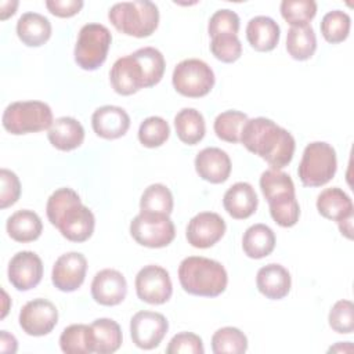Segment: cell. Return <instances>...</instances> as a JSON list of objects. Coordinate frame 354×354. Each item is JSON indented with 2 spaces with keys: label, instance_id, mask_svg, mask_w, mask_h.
<instances>
[{
  "label": "cell",
  "instance_id": "cell-1",
  "mask_svg": "<svg viewBox=\"0 0 354 354\" xmlns=\"http://www.w3.org/2000/svg\"><path fill=\"white\" fill-rule=\"evenodd\" d=\"M243 147L264 159L271 169L281 170L292 162L296 142L283 127L267 118L248 119L241 131Z\"/></svg>",
  "mask_w": 354,
  "mask_h": 354
},
{
  "label": "cell",
  "instance_id": "cell-2",
  "mask_svg": "<svg viewBox=\"0 0 354 354\" xmlns=\"http://www.w3.org/2000/svg\"><path fill=\"white\" fill-rule=\"evenodd\" d=\"M46 213L48 221L71 242H84L94 232V214L72 188L64 187L54 191L47 201Z\"/></svg>",
  "mask_w": 354,
  "mask_h": 354
},
{
  "label": "cell",
  "instance_id": "cell-3",
  "mask_svg": "<svg viewBox=\"0 0 354 354\" xmlns=\"http://www.w3.org/2000/svg\"><path fill=\"white\" fill-rule=\"evenodd\" d=\"M178 281L189 295L216 297L225 290L228 275L221 263L202 256H189L178 266Z\"/></svg>",
  "mask_w": 354,
  "mask_h": 354
},
{
  "label": "cell",
  "instance_id": "cell-4",
  "mask_svg": "<svg viewBox=\"0 0 354 354\" xmlns=\"http://www.w3.org/2000/svg\"><path fill=\"white\" fill-rule=\"evenodd\" d=\"M108 18L120 33L141 39L151 36L156 30L159 10L149 0L122 1L111 7Z\"/></svg>",
  "mask_w": 354,
  "mask_h": 354
},
{
  "label": "cell",
  "instance_id": "cell-5",
  "mask_svg": "<svg viewBox=\"0 0 354 354\" xmlns=\"http://www.w3.org/2000/svg\"><path fill=\"white\" fill-rule=\"evenodd\" d=\"M53 111L41 101H17L3 112V127L14 134H28L48 130L53 124Z\"/></svg>",
  "mask_w": 354,
  "mask_h": 354
},
{
  "label": "cell",
  "instance_id": "cell-6",
  "mask_svg": "<svg viewBox=\"0 0 354 354\" xmlns=\"http://www.w3.org/2000/svg\"><path fill=\"white\" fill-rule=\"evenodd\" d=\"M336 169L335 148L328 142L314 141L304 148L297 174L304 187H321L333 178Z\"/></svg>",
  "mask_w": 354,
  "mask_h": 354
},
{
  "label": "cell",
  "instance_id": "cell-7",
  "mask_svg": "<svg viewBox=\"0 0 354 354\" xmlns=\"http://www.w3.org/2000/svg\"><path fill=\"white\" fill-rule=\"evenodd\" d=\"M112 43L109 29L101 24H86L80 28L75 44V62L84 71L98 69L106 59Z\"/></svg>",
  "mask_w": 354,
  "mask_h": 354
},
{
  "label": "cell",
  "instance_id": "cell-8",
  "mask_svg": "<svg viewBox=\"0 0 354 354\" xmlns=\"http://www.w3.org/2000/svg\"><path fill=\"white\" fill-rule=\"evenodd\" d=\"M214 80L213 69L198 58H188L178 62L171 76L176 91L189 98H199L209 94L214 86Z\"/></svg>",
  "mask_w": 354,
  "mask_h": 354
},
{
  "label": "cell",
  "instance_id": "cell-9",
  "mask_svg": "<svg viewBox=\"0 0 354 354\" xmlns=\"http://www.w3.org/2000/svg\"><path fill=\"white\" fill-rule=\"evenodd\" d=\"M130 234L138 245L159 249L173 242L176 228L167 214L140 212L130 223Z\"/></svg>",
  "mask_w": 354,
  "mask_h": 354
},
{
  "label": "cell",
  "instance_id": "cell-10",
  "mask_svg": "<svg viewBox=\"0 0 354 354\" xmlns=\"http://www.w3.org/2000/svg\"><path fill=\"white\" fill-rule=\"evenodd\" d=\"M136 293L141 301L148 304H163L173 293L169 272L156 264L142 267L136 275Z\"/></svg>",
  "mask_w": 354,
  "mask_h": 354
},
{
  "label": "cell",
  "instance_id": "cell-11",
  "mask_svg": "<svg viewBox=\"0 0 354 354\" xmlns=\"http://www.w3.org/2000/svg\"><path fill=\"white\" fill-rule=\"evenodd\" d=\"M169 329L166 317L155 311H138L130 321L133 343L142 350H152L160 344Z\"/></svg>",
  "mask_w": 354,
  "mask_h": 354
},
{
  "label": "cell",
  "instance_id": "cell-12",
  "mask_svg": "<svg viewBox=\"0 0 354 354\" xmlns=\"http://www.w3.org/2000/svg\"><path fill=\"white\" fill-rule=\"evenodd\" d=\"M58 322L57 307L46 299H33L19 311V326L29 336L48 335Z\"/></svg>",
  "mask_w": 354,
  "mask_h": 354
},
{
  "label": "cell",
  "instance_id": "cell-13",
  "mask_svg": "<svg viewBox=\"0 0 354 354\" xmlns=\"http://www.w3.org/2000/svg\"><path fill=\"white\" fill-rule=\"evenodd\" d=\"M225 230V221L220 214L213 212H202L189 220L185 236L191 246L207 249L216 245L224 236Z\"/></svg>",
  "mask_w": 354,
  "mask_h": 354
},
{
  "label": "cell",
  "instance_id": "cell-14",
  "mask_svg": "<svg viewBox=\"0 0 354 354\" xmlns=\"http://www.w3.org/2000/svg\"><path fill=\"white\" fill-rule=\"evenodd\" d=\"M8 281L17 290L36 288L43 277L41 259L30 250H22L12 256L8 263Z\"/></svg>",
  "mask_w": 354,
  "mask_h": 354
},
{
  "label": "cell",
  "instance_id": "cell-15",
  "mask_svg": "<svg viewBox=\"0 0 354 354\" xmlns=\"http://www.w3.org/2000/svg\"><path fill=\"white\" fill-rule=\"evenodd\" d=\"M87 260L79 252L61 254L51 271V281L61 292H73L82 286L86 278Z\"/></svg>",
  "mask_w": 354,
  "mask_h": 354
},
{
  "label": "cell",
  "instance_id": "cell-16",
  "mask_svg": "<svg viewBox=\"0 0 354 354\" xmlns=\"http://www.w3.org/2000/svg\"><path fill=\"white\" fill-rule=\"evenodd\" d=\"M127 295L124 275L113 268L98 271L91 282V296L101 306H118Z\"/></svg>",
  "mask_w": 354,
  "mask_h": 354
},
{
  "label": "cell",
  "instance_id": "cell-17",
  "mask_svg": "<svg viewBox=\"0 0 354 354\" xmlns=\"http://www.w3.org/2000/svg\"><path fill=\"white\" fill-rule=\"evenodd\" d=\"M195 170L199 177L212 184H221L231 174V159L228 153L216 147H207L198 152Z\"/></svg>",
  "mask_w": 354,
  "mask_h": 354
},
{
  "label": "cell",
  "instance_id": "cell-18",
  "mask_svg": "<svg viewBox=\"0 0 354 354\" xmlns=\"http://www.w3.org/2000/svg\"><path fill=\"white\" fill-rule=\"evenodd\" d=\"M109 80L115 93L120 95H131L144 88L142 71L131 54L115 61L109 72Z\"/></svg>",
  "mask_w": 354,
  "mask_h": 354
},
{
  "label": "cell",
  "instance_id": "cell-19",
  "mask_svg": "<svg viewBox=\"0 0 354 354\" xmlns=\"http://www.w3.org/2000/svg\"><path fill=\"white\" fill-rule=\"evenodd\" d=\"M91 126L98 137L115 140L127 133L130 127V116L120 106L104 105L94 111Z\"/></svg>",
  "mask_w": 354,
  "mask_h": 354
},
{
  "label": "cell",
  "instance_id": "cell-20",
  "mask_svg": "<svg viewBox=\"0 0 354 354\" xmlns=\"http://www.w3.org/2000/svg\"><path fill=\"white\" fill-rule=\"evenodd\" d=\"M256 286L267 299L281 300L288 296L292 286V278L283 266L270 263L257 271Z\"/></svg>",
  "mask_w": 354,
  "mask_h": 354
},
{
  "label": "cell",
  "instance_id": "cell-21",
  "mask_svg": "<svg viewBox=\"0 0 354 354\" xmlns=\"http://www.w3.org/2000/svg\"><path fill=\"white\" fill-rule=\"evenodd\" d=\"M257 205L259 199L254 188L245 181H239L231 185L223 196V206L225 212L236 220H245L250 217L256 212Z\"/></svg>",
  "mask_w": 354,
  "mask_h": 354
},
{
  "label": "cell",
  "instance_id": "cell-22",
  "mask_svg": "<svg viewBox=\"0 0 354 354\" xmlns=\"http://www.w3.org/2000/svg\"><path fill=\"white\" fill-rule=\"evenodd\" d=\"M47 137L54 148L59 151H72L83 144L84 129L75 118L62 116L53 122Z\"/></svg>",
  "mask_w": 354,
  "mask_h": 354
},
{
  "label": "cell",
  "instance_id": "cell-23",
  "mask_svg": "<svg viewBox=\"0 0 354 354\" xmlns=\"http://www.w3.org/2000/svg\"><path fill=\"white\" fill-rule=\"evenodd\" d=\"M279 25L270 17L257 15L248 22L246 39L256 51L267 53L274 50L279 41Z\"/></svg>",
  "mask_w": 354,
  "mask_h": 354
},
{
  "label": "cell",
  "instance_id": "cell-24",
  "mask_svg": "<svg viewBox=\"0 0 354 354\" xmlns=\"http://www.w3.org/2000/svg\"><path fill=\"white\" fill-rule=\"evenodd\" d=\"M17 35L28 47H40L51 36L50 21L37 12H25L17 22Z\"/></svg>",
  "mask_w": 354,
  "mask_h": 354
},
{
  "label": "cell",
  "instance_id": "cell-25",
  "mask_svg": "<svg viewBox=\"0 0 354 354\" xmlns=\"http://www.w3.org/2000/svg\"><path fill=\"white\" fill-rule=\"evenodd\" d=\"M317 210L322 217L339 223L353 216V202L343 189L332 187L318 195Z\"/></svg>",
  "mask_w": 354,
  "mask_h": 354
},
{
  "label": "cell",
  "instance_id": "cell-26",
  "mask_svg": "<svg viewBox=\"0 0 354 354\" xmlns=\"http://www.w3.org/2000/svg\"><path fill=\"white\" fill-rule=\"evenodd\" d=\"M6 228L11 239L26 243L36 241L41 235L43 224L37 213L33 210L22 209L12 213L7 218Z\"/></svg>",
  "mask_w": 354,
  "mask_h": 354
},
{
  "label": "cell",
  "instance_id": "cell-27",
  "mask_svg": "<svg viewBox=\"0 0 354 354\" xmlns=\"http://www.w3.org/2000/svg\"><path fill=\"white\" fill-rule=\"evenodd\" d=\"M275 234L266 224L250 225L242 236V249L250 259H263L275 248Z\"/></svg>",
  "mask_w": 354,
  "mask_h": 354
},
{
  "label": "cell",
  "instance_id": "cell-28",
  "mask_svg": "<svg viewBox=\"0 0 354 354\" xmlns=\"http://www.w3.org/2000/svg\"><path fill=\"white\" fill-rule=\"evenodd\" d=\"M260 189L268 205L296 196L295 184L290 176L278 169H268L260 176Z\"/></svg>",
  "mask_w": 354,
  "mask_h": 354
},
{
  "label": "cell",
  "instance_id": "cell-29",
  "mask_svg": "<svg viewBox=\"0 0 354 354\" xmlns=\"http://www.w3.org/2000/svg\"><path fill=\"white\" fill-rule=\"evenodd\" d=\"M94 353L112 354L122 346L123 335L119 324L109 318H98L91 325Z\"/></svg>",
  "mask_w": 354,
  "mask_h": 354
},
{
  "label": "cell",
  "instance_id": "cell-30",
  "mask_svg": "<svg viewBox=\"0 0 354 354\" xmlns=\"http://www.w3.org/2000/svg\"><path fill=\"white\" fill-rule=\"evenodd\" d=\"M174 127L177 137L187 145L198 144L206 133L203 115L195 108H183L174 116Z\"/></svg>",
  "mask_w": 354,
  "mask_h": 354
},
{
  "label": "cell",
  "instance_id": "cell-31",
  "mask_svg": "<svg viewBox=\"0 0 354 354\" xmlns=\"http://www.w3.org/2000/svg\"><path fill=\"white\" fill-rule=\"evenodd\" d=\"M286 50L296 61H306L311 58L317 50V37L313 26H290L286 35Z\"/></svg>",
  "mask_w": 354,
  "mask_h": 354
},
{
  "label": "cell",
  "instance_id": "cell-32",
  "mask_svg": "<svg viewBox=\"0 0 354 354\" xmlns=\"http://www.w3.org/2000/svg\"><path fill=\"white\" fill-rule=\"evenodd\" d=\"M138 62L142 76L144 87H152L158 84L165 73L166 62L163 54L155 47H141L131 54Z\"/></svg>",
  "mask_w": 354,
  "mask_h": 354
},
{
  "label": "cell",
  "instance_id": "cell-33",
  "mask_svg": "<svg viewBox=\"0 0 354 354\" xmlns=\"http://www.w3.org/2000/svg\"><path fill=\"white\" fill-rule=\"evenodd\" d=\"M59 347L66 354L94 353L90 325L73 324L66 326L59 336Z\"/></svg>",
  "mask_w": 354,
  "mask_h": 354
},
{
  "label": "cell",
  "instance_id": "cell-34",
  "mask_svg": "<svg viewBox=\"0 0 354 354\" xmlns=\"http://www.w3.org/2000/svg\"><path fill=\"white\" fill-rule=\"evenodd\" d=\"M246 350L248 337L238 328L224 326L212 336V351L214 354H243Z\"/></svg>",
  "mask_w": 354,
  "mask_h": 354
},
{
  "label": "cell",
  "instance_id": "cell-35",
  "mask_svg": "<svg viewBox=\"0 0 354 354\" xmlns=\"http://www.w3.org/2000/svg\"><path fill=\"white\" fill-rule=\"evenodd\" d=\"M173 195L171 191L163 184H151L145 188L140 199V210L147 213L167 214L173 212Z\"/></svg>",
  "mask_w": 354,
  "mask_h": 354
},
{
  "label": "cell",
  "instance_id": "cell-36",
  "mask_svg": "<svg viewBox=\"0 0 354 354\" xmlns=\"http://www.w3.org/2000/svg\"><path fill=\"white\" fill-rule=\"evenodd\" d=\"M246 122H248L246 113L241 111L230 109L217 115V118L214 119L213 129L216 136L220 140L236 144V142H241V131Z\"/></svg>",
  "mask_w": 354,
  "mask_h": 354
},
{
  "label": "cell",
  "instance_id": "cell-37",
  "mask_svg": "<svg viewBox=\"0 0 354 354\" xmlns=\"http://www.w3.org/2000/svg\"><path fill=\"white\" fill-rule=\"evenodd\" d=\"M351 26L350 15L340 10L329 11L321 21V33L328 43H342L348 37Z\"/></svg>",
  "mask_w": 354,
  "mask_h": 354
},
{
  "label": "cell",
  "instance_id": "cell-38",
  "mask_svg": "<svg viewBox=\"0 0 354 354\" xmlns=\"http://www.w3.org/2000/svg\"><path fill=\"white\" fill-rule=\"evenodd\" d=\"M169 136L170 126L160 116H149L144 119L138 129V140L147 148H158L163 145Z\"/></svg>",
  "mask_w": 354,
  "mask_h": 354
},
{
  "label": "cell",
  "instance_id": "cell-39",
  "mask_svg": "<svg viewBox=\"0 0 354 354\" xmlns=\"http://www.w3.org/2000/svg\"><path fill=\"white\" fill-rule=\"evenodd\" d=\"M281 15L292 26L308 25L317 14V3L313 0H283L281 3Z\"/></svg>",
  "mask_w": 354,
  "mask_h": 354
},
{
  "label": "cell",
  "instance_id": "cell-40",
  "mask_svg": "<svg viewBox=\"0 0 354 354\" xmlns=\"http://www.w3.org/2000/svg\"><path fill=\"white\" fill-rule=\"evenodd\" d=\"M210 51L221 62L231 64L235 62L242 54V44L238 35L221 33L212 37Z\"/></svg>",
  "mask_w": 354,
  "mask_h": 354
},
{
  "label": "cell",
  "instance_id": "cell-41",
  "mask_svg": "<svg viewBox=\"0 0 354 354\" xmlns=\"http://www.w3.org/2000/svg\"><path fill=\"white\" fill-rule=\"evenodd\" d=\"M329 326L337 333H351L354 330V306L350 300L336 301L328 315Z\"/></svg>",
  "mask_w": 354,
  "mask_h": 354
},
{
  "label": "cell",
  "instance_id": "cell-42",
  "mask_svg": "<svg viewBox=\"0 0 354 354\" xmlns=\"http://www.w3.org/2000/svg\"><path fill=\"white\" fill-rule=\"evenodd\" d=\"M268 206H270V214L278 225L289 228L299 221L300 206L296 196L270 203Z\"/></svg>",
  "mask_w": 354,
  "mask_h": 354
},
{
  "label": "cell",
  "instance_id": "cell-43",
  "mask_svg": "<svg viewBox=\"0 0 354 354\" xmlns=\"http://www.w3.org/2000/svg\"><path fill=\"white\" fill-rule=\"evenodd\" d=\"M238 30H239V17L232 10H228V8L218 10L209 19L207 32L210 37L221 33L236 35Z\"/></svg>",
  "mask_w": 354,
  "mask_h": 354
},
{
  "label": "cell",
  "instance_id": "cell-44",
  "mask_svg": "<svg viewBox=\"0 0 354 354\" xmlns=\"http://www.w3.org/2000/svg\"><path fill=\"white\" fill-rule=\"evenodd\" d=\"M167 354H203L202 339L192 332H180L171 337L166 348Z\"/></svg>",
  "mask_w": 354,
  "mask_h": 354
},
{
  "label": "cell",
  "instance_id": "cell-45",
  "mask_svg": "<svg viewBox=\"0 0 354 354\" xmlns=\"http://www.w3.org/2000/svg\"><path fill=\"white\" fill-rule=\"evenodd\" d=\"M0 207L6 209L14 205L21 195V183L17 174L8 169L0 170Z\"/></svg>",
  "mask_w": 354,
  "mask_h": 354
},
{
  "label": "cell",
  "instance_id": "cell-46",
  "mask_svg": "<svg viewBox=\"0 0 354 354\" xmlns=\"http://www.w3.org/2000/svg\"><path fill=\"white\" fill-rule=\"evenodd\" d=\"M46 7L55 17L69 18L76 15L82 10L83 1L82 0H47Z\"/></svg>",
  "mask_w": 354,
  "mask_h": 354
},
{
  "label": "cell",
  "instance_id": "cell-47",
  "mask_svg": "<svg viewBox=\"0 0 354 354\" xmlns=\"http://www.w3.org/2000/svg\"><path fill=\"white\" fill-rule=\"evenodd\" d=\"M18 348L17 339L7 330L0 332V351L1 353H15Z\"/></svg>",
  "mask_w": 354,
  "mask_h": 354
},
{
  "label": "cell",
  "instance_id": "cell-48",
  "mask_svg": "<svg viewBox=\"0 0 354 354\" xmlns=\"http://www.w3.org/2000/svg\"><path fill=\"white\" fill-rule=\"evenodd\" d=\"M17 7H18V1H3L0 4V18L4 21L8 17L14 15Z\"/></svg>",
  "mask_w": 354,
  "mask_h": 354
},
{
  "label": "cell",
  "instance_id": "cell-49",
  "mask_svg": "<svg viewBox=\"0 0 354 354\" xmlns=\"http://www.w3.org/2000/svg\"><path fill=\"white\" fill-rule=\"evenodd\" d=\"M337 224H339V230H340L342 235H344L346 238L351 239L353 238V234H351L353 232V216L339 221Z\"/></svg>",
  "mask_w": 354,
  "mask_h": 354
},
{
  "label": "cell",
  "instance_id": "cell-50",
  "mask_svg": "<svg viewBox=\"0 0 354 354\" xmlns=\"http://www.w3.org/2000/svg\"><path fill=\"white\" fill-rule=\"evenodd\" d=\"M3 296H4V307H3V314H1V318H4L6 317V314H7V311H8V296H7V293H6V290H3Z\"/></svg>",
  "mask_w": 354,
  "mask_h": 354
}]
</instances>
